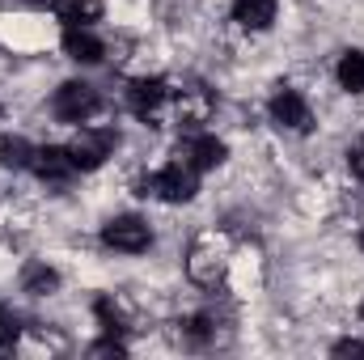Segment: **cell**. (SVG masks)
Masks as SVG:
<instances>
[{
    "mask_svg": "<svg viewBox=\"0 0 364 360\" xmlns=\"http://www.w3.org/2000/svg\"><path fill=\"white\" fill-rule=\"evenodd\" d=\"M26 4H38V0H26Z\"/></svg>",
    "mask_w": 364,
    "mask_h": 360,
    "instance_id": "obj_20",
    "label": "cell"
},
{
    "mask_svg": "<svg viewBox=\"0 0 364 360\" xmlns=\"http://www.w3.org/2000/svg\"><path fill=\"white\" fill-rule=\"evenodd\" d=\"M9 344H17V318H9L0 309V348H9Z\"/></svg>",
    "mask_w": 364,
    "mask_h": 360,
    "instance_id": "obj_17",
    "label": "cell"
},
{
    "mask_svg": "<svg viewBox=\"0 0 364 360\" xmlns=\"http://www.w3.org/2000/svg\"><path fill=\"white\" fill-rule=\"evenodd\" d=\"M182 162H186L191 170H216V166L225 162V144H220L216 136H191V140L182 144Z\"/></svg>",
    "mask_w": 364,
    "mask_h": 360,
    "instance_id": "obj_7",
    "label": "cell"
},
{
    "mask_svg": "<svg viewBox=\"0 0 364 360\" xmlns=\"http://www.w3.org/2000/svg\"><path fill=\"white\" fill-rule=\"evenodd\" d=\"M339 85L348 93H364V51H348L339 60Z\"/></svg>",
    "mask_w": 364,
    "mask_h": 360,
    "instance_id": "obj_14",
    "label": "cell"
},
{
    "mask_svg": "<svg viewBox=\"0 0 364 360\" xmlns=\"http://www.w3.org/2000/svg\"><path fill=\"white\" fill-rule=\"evenodd\" d=\"M360 314H364V301H360Z\"/></svg>",
    "mask_w": 364,
    "mask_h": 360,
    "instance_id": "obj_21",
    "label": "cell"
},
{
    "mask_svg": "<svg viewBox=\"0 0 364 360\" xmlns=\"http://www.w3.org/2000/svg\"><path fill=\"white\" fill-rule=\"evenodd\" d=\"M30 157H34V149L21 136H4L0 140V166L4 170H30Z\"/></svg>",
    "mask_w": 364,
    "mask_h": 360,
    "instance_id": "obj_13",
    "label": "cell"
},
{
    "mask_svg": "<svg viewBox=\"0 0 364 360\" xmlns=\"http://www.w3.org/2000/svg\"><path fill=\"white\" fill-rule=\"evenodd\" d=\"M348 166H352V174H356V179H364V136L348 149Z\"/></svg>",
    "mask_w": 364,
    "mask_h": 360,
    "instance_id": "obj_18",
    "label": "cell"
},
{
    "mask_svg": "<svg viewBox=\"0 0 364 360\" xmlns=\"http://www.w3.org/2000/svg\"><path fill=\"white\" fill-rule=\"evenodd\" d=\"M170 97V90H166V81L161 77H149V81H136L132 90H127V106L140 115V119H149V115H157L161 110V102Z\"/></svg>",
    "mask_w": 364,
    "mask_h": 360,
    "instance_id": "obj_8",
    "label": "cell"
},
{
    "mask_svg": "<svg viewBox=\"0 0 364 360\" xmlns=\"http://www.w3.org/2000/svg\"><path fill=\"white\" fill-rule=\"evenodd\" d=\"M68 153H73V166H77V170H97V166L114 153V132H110V127H81V132L73 136Z\"/></svg>",
    "mask_w": 364,
    "mask_h": 360,
    "instance_id": "obj_2",
    "label": "cell"
},
{
    "mask_svg": "<svg viewBox=\"0 0 364 360\" xmlns=\"http://www.w3.org/2000/svg\"><path fill=\"white\" fill-rule=\"evenodd\" d=\"M55 284H60V275L47 268V263H30V268L21 271V288H26V292H34V297L55 292Z\"/></svg>",
    "mask_w": 364,
    "mask_h": 360,
    "instance_id": "obj_12",
    "label": "cell"
},
{
    "mask_svg": "<svg viewBox=\"0 0 364 360\" xmlns=\"http://www.w3.org/2000/svg\"><path fill=\"white\" fill-rule=\"evenodd\" d=\"M360 246H364V233H360Z\"/></svg>",
    "mask_w": 364,
    "mask_h": 360,
    "instance_id": "obj_22",
    "label": "cell"
},
{
    "mask_svg": "<svg viewBox=\"0 0 364 360\" xmlns=\"http://www.w3.org/2000/svg\"><path fill=\"white\" fill-rule=\"evenodd\" d=\"M335 356H364V344L360 339H343V344H335Z\"/></svg>",
    "mask_w": 364,
    "mask_h": 360,
    "instance_id": "obj_19",
    "label": "cell"
},
{
    "mask_svg": "<svg viewBox=\"0 0 364 360\" xmlns=\"http://www.w3.org/2000/svg\"><path fill=\"white\" fill-rule=\"evenodd\" d=\"M64 51H68V60H77V64H97L106 47L93 38L85 26H68V30H64Z\"/></svg>",
    "mask_w": 364,
    "mask_h": 360,
    "instance_id": "obj_9",
    "label": "cell"
},
{
    "mask_svg": "<svg viewBox=\"0 0 364 360\" xmlns=\"http://www.w3.org/2000/svg\"><path fill=\"white\" fill-rule=\"evenodd\" d=\"M195 191H199V186H195V170H191L186 162L166 166V170H157L153 179L144 182V195H157V199H166V203H186Z\"/></svg>",
    "mask_w": 364,
    "mask_h": 360,
    "instance_id": "obj_3",
    "label": "cell"
},
{
    "mask_svg": "<svg viewBox=\"0 0 364 360\" xmlns=\"http://www.w3.org/2000/svg\"><path fill=\"white\" fill-rule=\"evenodd\" d=\"M93 309H97V318H102V327H106V335H119V331H123V318H119V309H114V305H110L106 297H102V301H97Z\"/></svg>",
    "mask_w": 364,
    "mask_h": 360,
    "instance_id": "obj_15",
    "label": "cell"
},
{
    "mask_svg": "<svg viewBox=\"0 0 364 360\" xmlns=\"http://www.w3.org/2000/svg\"><path fill=\"white\" fill-rule=\"evenodd\" d=\"M272 119L279 127H288V132H309L314 127V115H309V106H305V97L296 90H279L272 97Z\"/></svg>",
    "mask_w": 364,
    "mask_h": 360,
    "instance_id": "obj_5",
    "label": "cell"
},
{
    "mask_svg": "<svg viewBox=\"0 0 364 360\" xmlns=\"http://www.w3.org/2000/svg\"><path fill=\"white\" fill-rule=\"evenodd\" d=\"M90 356H127V344H119V339L110 335V339L93 344V348H90Z\"/></svg>",
    "mask_w": 364,
    "mask_h": 360,
    "instance_id": "obj_16",
    "label": "cell"
},
{
    "mask_svg": "<svg viewBox=\"0 0 364 360\" xmlns=\"http://www.w3.org/2000/svg\"><path fill=\"white\" fill-rule=\"evenodd\" d=\"M102 242L110 246V250H123V255H140V250H149V225L140 221V216H114L106 229H102Z\"/></svg>",
    "mask_w": 364,
    "mask_h": 360,
    "instance_id": "obj_4",
    "label": "cell"
},
{
    "mask_svg": "<svg viewBox=\"0 0 364 360\" xmlns=\"http://www.w3.org/2000/svg\"><path fill=\"white\" fill-rule=\"evenodd\" d=\"M30 170L38 174L43 182H64L77 166H73V153L68 149H55V144H47V149H34V157H30Z\"/></svg>",
    "mask_w": 364,
    "mask_h": 360,
    "instance_id": "obj_6",
    "label": "cell"
},
{
    "mask_svg": "<svg viewBox=\"0 0 364 360\" xmlns=\"http://www.w3.org/2000/svg\"><path fill=\"white\" fill-rule=\"evenodd\" d=\"M55 17L64 26H90L102 17V0H55Z\"/></svg>",
    "mask_w": 364,
    "mask_h": 360,
    "instance_id": "obj_11",
    "label": "cell"
},
{
    "mask_svg": "<svg viewBox=\"0 0 364 360\" xmlns=\"http://www.w3.org/2000/svg\"><path fill=\"white\" fill-rule=\"evenodd\" d=\"M275 4L279 0H233V17L246 26V30H267L275 17Z\"/></svg>",
    "mask_w": 364,
    "mask_h": 360,
    "instance_id": "obj_10",
    "label": "cell"
},
{
    "mask_svg": "<svg viewBox=\"0 0 364 360\" xmlns=\"http://www.w3.org/2000/svg\"><path fill=\"white\" fill-rule=\"evenodd\" d=\"M97 106H102V97H97V90L85 85V81H68V85H60L55 97H51V110H55V119H64V123H85Z\"/></svg>",
    "mask_w": 364,
    "mask_h": 360,
    "instance_id": "obj_1",
    "label": "cell"
}]
</instances>
